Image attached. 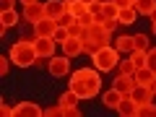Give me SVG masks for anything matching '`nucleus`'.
<instances>
[{
  "instance_id": "b1692460",
  "label": "nucleus",
  "mask_w": 156,
  "mask_h": 117,
  "mask_svg": "<svg viewBox=\"0 0 156 117\" xmlns=\"http://www.w3.org/2000/svg\"><path fill=\"white\" fill-rule=\"evenodd\" d=\"M130 60H133L135 68H143L146 65V52L143 50H133V52H130Z\"/></svg>"
},
{
  "instance_id": "f257e3e1",
  "label": "nucleus",
  "mask_w": 156,
  "mask_h": 117,
  "mask_svg": "<svg viewBox=\"0 0 156 117\" xmlns=\"http://www.w3.org/2000/svg\"><path fill=\"white\" fill-rule=\"evenodd\" d=\"M70 91H76L78 99H94L101 91V78L96 68H78L70 76Z\"/></svg>"
},
{
  "instance_id": "423d86ee",
  "label": "nucleus",
  "mask_w": 156,
  "mask_h": 117,
  "mask_svg": "<svg viewBox=\"0 0 156 117\" xmlns=\"http://www.w3.org/2000/svg\"><path fill=\"white\" fill-rule=\"evenodd\" d=\"M47 70H50L55 78L65 76V73L70 70V57H68V55H62V57H55V55H52L50 62H47Z\"/></svg>"
},
{
  "instance_id": "4c0bfd02",
  "label": "nucleus",
  "mask_w": 156,
  "mask_h": 117,
  "mask_svg": "<svg viewBox=\"0 0 156 117\" xmlns=\"http://www.w3.org/2000/svg\"><path fill=\"white\" fill-rule=\"evenodd\" d=\"M65 117H81V109H78V107H68V109H65Z\"/></svg>"
},
{
  "instance_id": "ea45409f",
  "label": "nucleus",
  "mask_w": 156,
  "mask_h": 117,
  "mask_svg": "<svg viewBox=\"0 0 156 117\" xmlns=\"http://www.w3.org/2000/svg\"><path fill=\"white\" fill-rule=\"evenodd\" d=\"M148 18H151V23L156 21V8H154V11H151V16H148Z\"/></svg>"
},
{
  "instance_id": "9d476101",
  "label": "nucleus",
  "mask_w": 156,
  "mask_h": 117,
  "mask_svg": "<svg viewBox=\"0 0 156 117\" xmlns=\"http://www.w3.org/2000/svg\"><path fill=\"white\" fill-rule=\"evenodd\" d=\"M23 18L31 21V23L42 21V18H44V3L39 0V3H31V5H23Z\"/></svg>"
},
{
  "instance_id": "412c9836",
  "label": "nucleus",
  "mask_w": 156,
  "mask_h": 117,
  "mask_svg": "<svg viewBox=\"0 0 156 117\" xmlns=\"http://www.w3.org/2000/svg\"><path fill=\"white\" fill-rule=\"evenodd\" d=\"M135 117H156V104H154V99L146 101V104H140V107H138V115H135Z\"/></svg>"
},
{
  "instance_id": "f3484780",
  "label": "nucleus",
  "mask_w": 156,
  "mask_h": 117,
  "mask_svg": "<svg viewBox=\"0 0 156 117\" xmlns=\"http://www.w3.org/2000/svg\"><path fill=\"white\" fill-rule=\"evenodd\" d=\"M115 47H117L120 52H133V50H135V37H128V34H125V37H117Z\"/></svg>"
},
{
  "instance_id": "9b49d317",
  "label": "nucleus",
  "mask_w": 156,
  "mask_h": 117,
  "mask_svg": "<svg viewBox=\"0 0 156 117\" xmlns=\"http://www.w3.org/2000/svg\"><path fill=\"white\" fill-rule=\"evenodd\" d=\"M112 89H117V91H120V94H122V96H128L130 91L135 89V76H125V73H120Z\"/></svg>"
},
{
  "instance_id": "58836bf2",
  "label": "nucleus",
  "mask_w": 156,
  "mask_h": 117,
  "mask_svg": "<svg viewBox=\"0 0 156 117\" xmlns=\"http://www.w3.org/2000/svg\"><path fill=\"white\" fill-rule=\"evenodd\" d=\"M0 115H3V117H11V115H13V107H8L5 101H3V107H0Z\"/></svg>"
},
{
  "instance_id": "37998d69",
  "label": "nucleus",
  "mask_w": 156,
  "mask_h": 117,
  "mask_svg": "<svg viewBox=\"0 0 156 117\" xmlns=\"http://www.w3.org/2000/svg\"><path fill=\"white\" fill-rule=\"evenodd\" d=\"M151 31H154V34H156V21H154V23H151Z\"/></svg>"
},
{
  "instance_id": "473e14b6",
  "label": "nucleus",
  "mask_w": 156,
  "mask_h": 117,
  "mask_svg": "<svg viewBox=\"0 0 156 117\" xmlns=\"http://www.w3.org/2000/svg\"><path fill=\"white\" fill-rule=\"evenodd\" d=\"M8 60H11L8 55H3V57H0V76H8Z\"/></svg>"
},
{
  "instance_id": "f704fd0d",
  "label": "nucleus",
  "mask_w": 156,
  "mask_h": 117,
  "mask_svg": "<svg viewBox=\"0 0 156 117\" xmlns=\"http://www.w3.org/2000/svg\"><path fill=\"white\" fill-rule=\"evenodd\" d=\"M117 23H120L117 18H104V29H107V31H115V26H117Z\"/></svg>"
},
{
  "instance_id": "a18cd8bd",
  "label": "nucleus",
  "mask_w": 156,
  "mask_h": 117,
  "mask_svg": "<svg viewBox=\"0 0 156 117\" xmlns=\"http://www.w3.org/2000/svg\"><path fill=\"white\" fill-rule=\"evenodd\" d=\"M65 3H76V0H65Z\"/></svg>"
},
{
  "instance_id": "bb28decb",
  "label": "nucleus",
  "mask_w": 156,
  "mask_h": 117,
  "mask_svg": "<svg viewBox=\"0 0 156 117\" xmlns=\"http://www.w3.org/2000/svg\"><path fill=\"white\" fill-rule=\"evenodd\" d=\"M65 29H68V34H70V37H78V39H81V34H83V26H81V21H78V18L70 23V26H65Z\"/></svg>"
},
{
  "instance_id": "aec40b11",
  "label": "nucleus",
  "mask_w": 156,
  "mask_h": 117,
  "mask_svg": "<svg viewBox=\"0 0 156 117\" xmlns=\"http://www.w3.org/2000/svg\"><path fill=\"white\" fill-rule=\"evenodd\" d=\"M135 18H138L135 8H120V13H117V21L120 23H135Z\"/></svg>"
},
{
  "instance_id": "7ed1b4c3",
  "label": "nucleus",
  "mask_w": 156,
  "mask_h": 117,
  "mask_svg": "<svg viewBox=\"0 0 156 117\" xmlns=\"http://www.w3.org/2000/svg\"><path fill=\"white\" fill-rule=\"evenodd\" d=\"M37 39V37H34ZM34 39H29V37H21L16 42V44L11 47V62H16L18 68H29V65H34L37 62V50H34Z\"/></svg>"
},
{
  "instance_id": "72a5a7b5",
  "label": "nucleus",
  "mask_w": 156,
  "mask_h": 117,
  "mask_svg": "<svg viewBox=\"0 0 156 117\" xmlns=\"http://www.w3.org/2000/svg\"><path fill=\"white\" fill-rule=\"evenodd\" d=\"M117 8H133L135 5V0H112Z\"/></svg>"
},
{
  "instance_id": "e433bc0d",
  "label": "nucleus",
  "mask_w": 156,
  "mask_h": 117,
  "mask_svg": "<svg viewBox=\"0 0 156 117\" xmlns=\"http://www.w3.org/2000/svg\"><path fill=\"white\" fill-rule=\"evenodd\" d=\"M13 5H16V0H0V8L3 11H13Z\"/></svg>"
},
{
  "instance_id": "79ce46f5",
  "label": "nucleus",
  "mask_w": 156,
  "mask_h": 117,
  "mask_svg": "<svg viewBox=\"0 0 156 117\" xmlns=\"http://www.w3.org/2000/svg\"><path fill=\"white\" fill-rule=\"evenodd\" d=\"M151 94L156 96V81H154V83H151Z\"/></svg>"
},
{
  "instance_id": "393cba45",
  "label": "nucleus",
  "mask_w": 156,
  "mask_h": 117,
  "mask_svg": "<svg viewBox=\"0 0 156 117\" xmlns=\"http://www.w3.org/2000/svg\"><path fill=\"white\" fill-rule=\"evenodd\" d=\"M117 68H120V73H125V76H133V73H135V65H133L130 57H128V60H120V62H117Z\"/></svg>"
},
{
  "instance_id": "c9c22d12",
  "label": "nucleus",
  "mask_w": 156,
  "mask_h": 117,
  "mask_svg": "<svg viewBox=\"0 0 156 117\" xmlns=\"http://www.w3.org/2000/svg\"><path fill=\"white\" fill-rule=\"evenodd\" d=\"M73 21H76V18H73L70 13H65V16H62V18H60V21H57V23H60V26H70Z\"/></svg>"
},
{
  "instance_id": "6e6552de",
  "label": "nucleus",
  "mask_w": 156,
  "mask_h": 117,
  "mask_svg": "<svg viewBox=\"0 0 156 117\" xmlns=\"http://www.w3.org/2000/svg\"><path fill=\"white\" fill-rule=\"evenodd\" d=\"M39 115H44V109L34 101H21L13 107V117H39Z\"/></svg>"
},
{
  "instance_id": "c85d7f7f",
  "label": "nucleus",
  "mask_w": 156,
  "mask_h": 117,
  "mask_svg": "<svg viewBox=\"0 0 156 117\" xmlns=\"http://www.w3.org/2000/svg\"><path fill=\"white\" fill-rule=\"evenodd\" d=\"M135 50L148 52V37H146V34H135Z\"/></svg>"
},
{
  "instance_id": "c03bdc74",
  "label": "nucleus",
  "mask_w": 156,
  "mask_h": 117,
  "mask_svg": "<svg viewBox=\"0 0 156 117\" xmlns=\"http://www.w3.org/2000/svg\"><path fill=\"white\" fill-rule=\"evenodd\" d=\"M81 3H86V5H91V3H94V0H81Z\"/></svg>"
},
{
  "instance_id": "cd10ccee",
  "label": "nucleus",
  "mask_w": 156,
  "mask_h": 117,
  "mask_svg": "<svg viewBox=\"0 0 156 117\" xmlns=\"http://www.w3.org/2000/svg\"><path fill=\"white\" fill-rule=\"evenodd\" d=\"M60 115H65V107L62 104H55V107H47L44 109V117H60Z\"/></svg>"
},
{
  "instance_id": "f03ea898",
  "label": "nucleus",
  "mask_w": 156,
  "mask_h": 117,
  "mask_svg": "<svg viewBox=\"0 0 156 117\" xmlns=\"http://www.w3.org/2000/svg\"><path fill=\"white\" fill-rule=\"evenodd\" d=\"M109 34L104 29V23H91V26L83 29V34H81V44H83V52H89V55H94L96 50H101V47L109 44Z\"/></svg>"
},
{
  "instance_id": "5701e85b",
  "label": "nucleus",
  "mask_w": 156,
  "mask_h": 117,
  "mask_svg": "<svg viewBox=\"0 0 156 117\" xmlns=\"http://www.w3.org/2000/svg\"><path fill=\"white\" fill-rule=\"evenodd\" d=\"M0 21H3V26H16L18 16H16V11H3L0 13Z\"/></svg>"
},
{
  "instance_id": "20e7f679",
  "label": "nucleus",
  "mask_w": 156,
  "mask_h": 117,
  "mask_svg": "<svg viewBox=\"0 0 156 117\" xmlns=\"http://www.w3.org/2000/svg\"><path fill=\"white\" fill-rule=\"evenodd\" d=\"M91 60H94V68L99 73H109L115 70V65L120 62V50L117 47H101V50H96L94 55H91Z\"/></svg>"
},
{
  "instance_id": "39448f33",
  "label": "nucleus",
  "mask_w": 156,
  "mask_h": 117,
  "mask_svg": "<svg viewBox=\"0 0 156 117\" xmlns=\"http://www.w3.org/2000/svg\"><path fill=\"white\" fill-rule=\"evenodd\" d=\"M55 39L52 37H37L34 39V50H37V55L39 57H44V60H50L52 55H55Z\"/></svg>"
},
{
  "instance_id": "dca6fc26",
  "label": "nucleus",
  "mask_w": 156,
  "mask_h": 117,
  "mask_svg": "<svg viewBox=\"0 0 156 117\" xmlns=\"http://www.w3.org/2000/svg\"><path fill=\"white\" fill-rule=\"evenodd\" d=\"M120 99H122V94H120L117 89H109V91H104V94H101V104H104L107 109H117Z\"/></svg>"
},
{
  "instance_id": "a19ab883",
  "label": "nucleus",
  "mask_w": 156,
  "mask_h": 117,
  "mask_svg": "<svg viewBox=\"0 0 156 117\" xmlns=\"http://www.w3.org/2000/svg\"><path fill=\"white\" fill-rule=\"evenodd\" d=\"M23 5H31V3H39V0H21Z\"/></svg>"
},
{
  "instance_id": "7c9ffc66",
  "label": "nucleus",
  "mask_w": 156,
  "mask_h": 117,
  "mask_svg": "<svg viewBox=\"0 0 156 117\" xmlns=\"http://www.w3.org/2000/svg\"><path fill=\"white\" fill-rule=\"evenodd\" d=\"M52 39H55V42H60V44H62L65 39H70V34H68V29H65V26H57V31L52 34Z\"/></svg>"
},
{
  "instance_id": "2f4dec72",
  "label": "nucleus",
  "mask_w": 156,
  "mask_h": 117,
  "mask_svg": "<svg viewBox=\"0 0 156 117\" xmlns=\"http://www.w3.org/2000/svg\"><path fill=\"white\" fill-rule=\"evenodd\" d=\"M146 65H148L151 70L156 73V47H154V50H148V52H146Z\"/></svg>"
},
{
  "instance_id": "4be33fe9",
  "label": "nucleus",
  "mask_w": 156,
  "mask_h": 117,
  "mask_svg": "<svg viewBox=\"0 0 156 117\" xmlns=\"http://www.w3.org/2000/svg\"><path fill=\"white\" fill-rule=\"evenodd\" d=\"M60 104L65 107V109H68V107H76V104H78V94H76V91H70V89H68L65 94L60 96Z\"/></svg>"
},
{
  "instance_id": "a878e982",
  "label": "nucleus",
  "mask_w": 156,
  "mask_h": 117,
  "mask_svg": "<svg viewBox=\"0 0 156 117\" xmlns=\"http://www.w3.org/2000/svg\"><path fill=\"white\" fill-rule=\"evenodd\" d=\"M117 13H120V8L112 0H104V18H117Z\"/></svg>"
},
{
  "instance_id": "1a4fd4ad",
  "label": "nucleus",
  "mask_w": 156,
  "mask_h": 117,
  "mask_svg": "<svg viewBox=\"0 0 156 117\" xmlns=\"http://www.w3.org/2000/svg\"><path fill=\"white\" fill-rule=\"evenodd\" d=\"M57 26H60V23L55 21V18H42V21H37L34 23V37H52V34L57 31Z\"/></svg>"
},
{
  "instance_id": "6ab92c4d",
  "label": "nucleus",
  "mask_w": 156,
  "mask_h": 117,
  "mask_svg": "<svg viewBox=\"0 0 156 117\" xmlns=\"http://www.w3.org/2000/svg\"><path fill=\"white\" fill-rule=\"evenodd\" d=\"M68 13H70L73 18H81L89 13V5L86 3H81V0H76V3H68Z\"/></svg>"
},
{
  "instance_id": "2eb2a0df",
  "label": "nucleus",
  "mask_w": 156,
  "mask_h": 117,
  "mask_svg": "<svg viewBox=\"0 0 156 117\" xmlns=\"http://www.w3.org/2000/svg\"><path fill=\"white\" fill-rule=\"evenodd\" d=\"M62 52H65L68 57H76V55H81V52H83V44H81V39H78V37L65 39V42H62Z\"/></svg>"
},
{
  "instance_id": "c756f323",
  "label": "nucleus",
  "mask_w": 156,
  "mask_h": 117,
  "mask_svg": "<svg viewBox=\"0 0 156 117\" xmlns=\"http://www.w3.org/2000/svg\"><path fill=\"white\" fill-rule=\"evenodd\" d=\"M89 13L91 16H104V3H101V0H94L89 5Z\"/></svg>"
},
{
  "instance_id": "f8f14e48",
  "label": "nucleus",
  "mask_w": 156,
  "mask_h": 117,
  "mask_svg": "<svg viewBox=\"0 0 156 117\" xmlns=\"http://www.w3.org/2000/svg\"><path fill=\"white\" fill-rule=\"evenodd\" d=\"M117 112H120L122 117H135V115H138V104H135V99L128 94V96H122V99H120Z\"/></svg>"
},
{
  "instance_id": "4468645a",
  "label": "nucleus",
  "mask_w": 156,
  "mask_h": 117,
  "mask_svg": "<svg viewBox=\"0 0 156 117\" xmlns=\"http://www.w3.org/2000/svg\"><path fill=\"white\" fill-rule=\"evenodd\" d=\"M133 76H135V83H143V86H151V83L156 81V73L151 70L148 65H143V68H135V73H133Z\"/></svg>"
},
{
  "instance_id": "0eeeda50",
  "label": "nucleus",
  "mask_w": 156,
  "mask_h": 117,
  "mask_svg": "<svg viewBox=\"0 0 156 117\" xmlns=\"http://www.w3.org/2000/svg\"><path fill=\"white\" fill-rule=\"evenodd\" d=\"M65 13H68V3H65V0H47V3H44V16L47 18L60 21Z\"/></svg>"
},
{
  "instance_id": "a211bd4d",
  "label": "nucleus",
  "mask_w": 156,
  "mask_h": 117,
  "mask_svg": "<svg viewBox=\"0 0 156 117\" xmlns=\"http://www.w3.org/2000/svg\"><path fill=\"white\" fill-rule=\"evenodd\" d=\"M135 11H138V16H151V11L156 8V0H135Z\"/></svg>"
},
{
  "instance_id": "ddd939ff",
  "label": "nucleus",
  "mask_w": 156,
  "mask_h": 117,
  "mask_svg": "<svg viewBox=\"0 0 156 117\" xmlns=\"http://www.w3.org/2000/svg\"><path fill=\"white\" fill-rule=\"evenodd\" d=\"M130 96L135 99V104H138V107L154 99V94H151V86H143V83H135V89L130 91Z\"/></svg>"
}]
</instances>
